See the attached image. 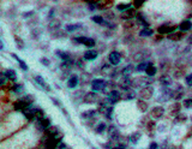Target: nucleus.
Returning a JSON list of instances; mask_svg holds the SVG:
<instances>
[{
  "label": "nucleus",
  "instance_id": "1",
  "mask_svg": "<svg viewBox=\"0 0 192 149\" xmlns=\"http://www.w3.org/2000/svg\"><path fill=\"white\" fill-rule=\"evenodd\" d=\"M153 94H154V89H153V87H150V85H145V87H143L141 89V91H139V96H141L143 100L150 99V97L153 96Z\"/></svg>",
  "mask_w": 192,
  "mask_h": 149
},
{
  "label": "nucleus",
  "instance_id": "2",
  "mask_svg": "<svg viewBox=\"0 0 192 149\" xmlns=\"http://www.w3.org/2000/svg\"><path fill=\"white\" fill-rule=\"evenodd\" d=\"M106 85H107V83L104 82L103 79H101V78L94 79V81L91 82V88H92V90H95V91H101V90H103L104 88H106Z\"/></svg>",
  "mask_w": 192,
  "mask_h": 149
},
{
  "label": "nucleus",
  "instance_id": "3",
  "mask_svg": "<svg viewBox=\"0 0 192 149\" xmlns=\"http://www.w3.org/2000/svg\"><path fill=\"white\" fill-rule=\"evenodd\" d=\"M119 97H120V93H119L118 90H110L109 93H108L106 102H107V104L113 105V104H115V102H118Z\"/></svg>",
  "mask_w": 192,
  "mask_h": 149
},
{
  "label": "nucleus",
  "instance_id": "4",
  "mask_svg": "<svg viewBox=\"0 0 192 149\" xmlns=\"http://www.w3.org/2000/svg\"><path fill=\"white\" fill-rule=\"evenodd\" d=\"M37 128L40 130H48L50 128V119L49 118H41V119H39V122H37Z\"/></svg>",
  "mask_w": 192,
  "mask_h": 149
},
{
  "label": "nucleus",
  "instance_id": "5",
  "mask_svg": "<svg viewBox=\"0 0 192 149\" xmlns=\"http://www.w3.org/2000/svg\"><path fill=\"white\" fill-rule=\"evenodd\" d=\"M108 59H109V63L112 65H118L119 63L121 61V55L118 52H112V53L109 54Z\"/></svg>",
  "mask_w": 192,
  "mask_h": 149
},
{
  "label": "nucleus",
  "instance_id": "6",
  "mask_svg": "<svg viewBox=\"0 0 192 149\" xmlns=\"http://www.w3.org/2000/svg\"><path fill=\"white\" fill-rule=\"evenodd\" d=\"M163 113H165L163 107L157 106V107H154V108H153V111H151V117L159 119V118H161L162 116H163Z\"/></svg>",
  "mask_w": 192,
  "mask_h": 149
},
{
  "label": "nucleus",
  "instance_id": "7",
  "mask_svg": "<svg viewBox=\"0 0 192 149\" xmlns=\"http://www.w3.org/2000/svg\"><path fill=\"white\" fill-rule=\"evenodd\" d=\"M11 55H12V58H13V59H16V61H17V63H18V65H19V67L22 69V70H23V71H28V65H27V63H25L24 60H23L22 58H19V57H18V55H17L16 53H12V54H11Z\"/></svg>",
  "mask_w": 192,
  "mask_h": 149
},
{
  "label": "nucleus",
  "instance_id": "8",
  "mask_svg": "<svg viewBox=\"0 0 192 149\" xmlns=\"http://www.w3.org/2000/svg\"><path fill=\"white\" fill-rule=\"evenodd\" d=\"M177 29V25H161L159 28V33L160 34H169Z\"/></svg>",
  "mask_w": 192,
  "mask_h": 149
},
{
  "label": "nucleus",
  "instance_id": "9",
  "mask_svg": "<svg viewBox=\"0 0 192 149\" xmlns=\"http://www.w3.org/2000/svg\"><path fill=\"white\" fill-rule=\"evenodd\" d=\"M97 52L94 49H89V51H86V52L84 53V59L85 60H94L97 58Z\"/></svg>",
  "mask_w": 192,
  "mask_h": 149
},
{
  "label": "nucleus",
  "instance_id": "10",
  "mask_svg": "<svg viewBox=\"0 0 192 149\" xmlns=\"http://www.w3.org/2000/svg\"><path fill=\"white\" fill-rule=\"evenodd\" d=\"M4 76L6 77V79H11V81H16L17 79V73H16L15 70H12V69H9V70L5 71Z\"/></svg>",
  "mask_w": 192,
  "mask_h": 149
},
{
  "label": "nucleus",
  "instance_id": "11",
  "mask_svg": "<svg viewBox=\"0 0 192 149\" xmlns=\"http://www.w3.org/2000/svg\"><path fill=\"white\" fill-rule=\"evenodd\" d=\"M78 82H79V79H78V77L77 76H71L68 78V81H67V87L68 88H71V89H73V88H76L77 87V84H78Z\"/></svg>",
  "mask_w": 192,
  "mask_h": 149
},
{
  "label": "nucleus",
  "instance_id": "12",
  "mask_svg": "<svg viewBox=\"0 0 192 149\" xmlns=\"http://www.w3.org/2000/svg\"><path fill=\"white\" fill-rule=\"evenodd\" d=\"M131 83H132V82H131V78H130L129 76H125V77L120 81V87L123 88L124 90H127V89H129V87L131 85Z\"/></svg>",
  "mask_w": 192,
  "mask_h": 149
},
{
  "label": "nucleus",
  "instance_id": "13",
  "mask_svg": "<svg viewBox=\"0 0 192 149\" xmlns=\"http://www.w3.org/2000/svg\"><path fill=\"white\" fill-rule=\"evenodd\" d=\"M35 81H36V83L40 85V87H42L45 90H49V85L45 82L42 76H35Z\"/></svg>",
  "mask_w": 192,
  "mask_h": 149
},
{
  "label": "nucleus",
  "instance_id": "14",
  "mask_svg": "<svg viewBox=\"0 0 192 149\" xmlns=\"http://www.w3.org/2000/svg\"><path fill=\"white\" fill-rule=\"evenodd\" d=\"M192 28V22L191 21H183L179 25V29L181 31H187Z\"/></svg>",
  "mask_w": 192,
  "mask_h": 149
},
{
  "label": "nucleus",
  "instance_id": "15",
  "mask_svg": "<svg viewBox=\"0 0 192 149\" xmlns=\"http://www.w3.org/2000/svg\"><path fill=\"white\" fill-rule=\"evenodd\" d=\"M84 101L86 104H92V102H96L97 101V95L95 93H88L84 97Z\"/></svg>",
  "mask_w": 192,
  "mask_h": 149
},
{
  "label": "nucleus",
  "instance_id": "16",
  "mask_svg": "<svg viewBox=\"0 0 192 149\" xmlns=\"http://www.w3.org/2000/svg\"><path fill=\"white\" fill-rule=\"evenodd\" d=\"M96 116V111L94 110H89V111H85L82 113V118L83 119H88V118H94Z\"/></svg>",
  "mask_w": 192,
  "mask_h": 149
},
{
  "label": "nucleus",
  "instance_id": "17",
  "mask_svg": "<svg viewBox=\"0 0 192 149\" xmlns=\"http://www.w3.org/2000/svg\"><path fill=\"white\" fill-rule=\"evenodd\" d=\"M79 28H82V24H67L65 27V29L68 33H72V31H76L77 29H79Z\"/></svg>",
  "mask_w": 192,
  "mask_h": 149
},
{
  "label": "nucleus",
  "instance_id": "18",
  "mask_svg": "<svg viewBox=\"0 0 192 149\" xmlns=\"http://www.w3.org/2000/svg\"><path fill=\"white\" fill-rule=\"evenodd\" d=\"M141 140V134L139 132H133L131 136H130V141L133 143V144H137V142Z\"/></svg>",
  "mask_w": 192,
  "mask_h": 149
},
{
  "label": "nucleus",
  "instance_id": "19",
  "mask_svg": "<svg viewBox=\"0 0 192 149\" xmlns=\"http://www.w3.org/2000/svg\"><path fill=\"white\" fill-rule=\"evenodd\" d=\"M92 22L94 23H96V24H106V22H104V19H103V17L102 16H94L92 17Z\"/></svg>",
  "mask_w": 192,
  "mask_h": 149
},
{
  "label": "nucleus",
  "instance_id": "20",
  "mask_svg": "<svg viewBox=\"0 0 192 149\" xmlns=\"http://www.w3.org/2000/svg\"><path fill=\"white\" fill-rule=\"evenodd\" d=\"M149 66V63H141V64L137 65V71L138 72H143V71H147V69Z\"/></svg>",
  "mask_w": 192,
  "mask_h": 149
},
{
  "label": "nucleus",
  "instance_id": "21",
  "mask_svg": "<svg viewBox=\"0 0 192 149\" xmlns=\"http://www.w3.org/2000/svg\"><path fill=\"white\" fill-rule=\"evenodd\" d=\"M136 15V11L135 10H133V9H129V10H127L126 11V12L123 15V18H127V19H129V18H131V17H133V16H135Z\"/></svg>",
  "mask_w": 192,
  "mask_h": 149
},
{
  "label": "nucleus",
  "instance_id": "22",
  "mask_svg": "<svg viewBox=\"0 0 192 149\" xmlns=\"http://www.w3.org/2000/svg\"><path fill=\"white\" fill-rule=\"evenodd\" d=\"M147 74L148 76H150V77H153L154 74L156 73V67L154 66V65H151V64H149V66H148V69H147Z\"/></svg>",
  "mask_w": 192,
  "mask_h": 149
},
{
  "label": "nucleus",
  "instance_id": "23",
  "mask_svg": "<svg viewBox=\"0 0 192 149\" xmlns=\"http://www.w3.org/2000/svg\"><path fill=\"white\" fill-rule=\"evenodd\" d=\"M55 54L58 57H60V58L64 60V61H70V55L67 53H64V52H60V51H56Z\"/></svg>",
  "mask_w": 192,
  "mask_h": 149
},
{
  "label": "nucleus",
  "instance_id": "24",
  "mask_svg": "<svg viewBox=\"0 0 192 149\" xmlns=\"http://www.w3.org/2000/svg\"><path fill=\"white\" fill-rule=\"evenodd\" d=\"M104 130H106V124H104V123L97 124V125H96V128H95V131H96L97 134H102Z\"/></svg>",
  "mask_w": 192,
  "mask_h": 149
},
{
  "label": "nucleus",
  "instance_id": "25",
  "mask_svg": "<svg viewBox=\"0 0 192 149\" xmlns=\"http://www.w3.org/2000/svg\"><path fill=\"white\" fill-rule=\"evenodd\" d=\"M13 91V93H17V94H19V93H22L23 90H24V87H23L22 84H15L13 87H12V89H11Z\"/></svg>",
  "mask_w": 192,
  "mask_h": 149
},
{
  "label": "nucleus",
  "instance_id": "26",
  "mask_svg": "<svg viewBox=\"0 0 192 149\" xmlns=\"http://www.w3.org/2000/svg\"><path fill=\"white\" fill-rule=\"evenodd\" d=\"M139 35L141 36H150V35H153V30L149 29V28H144L143 30L139 31Z\"/></svg>",
  "mask_w": 192,
  "mask_h": 149
},
{
  "label": "nucleus",
  "instance_id": "27",
  "mask_svg": "<svg viewBox=\"0 0 192 149\" xmlns=\"http://www.w3.org/2000/svg\"><path fill=\"white\" fill-rule=\"evenodd\" d=\"M131 7L130 4H118L117 5V10L118 11H127Z\"/></svg>",
  "mask_w": 192,
  "mask_h": 149
},
{
  "label": "nucleus",
  "instance_id": "28",
  "mask_svg": "<svg viewBox=\"0 0 192 149\" xmlns=\"http://www.w3.org/2000/svg\"><path fill=\"white\" fill-rule=\"evenodd\" d=\"M160 82L162 83V85H169L171 84V79L168 76H162L161 79H160Z\"/></svg>",
  "mask_w": 192,
  "mask_h": 149
},
{
  "label": "nucleus",
  "instance_id": "29",
  "mask_svg": "<svg viewBox=\"0 0 192 149\" xmlns=\"http://www.w3.org/2000/svg\"><path fill=\"white\" fill-rule=\"evenodd\" d=\"M84 46H86V47H94L95 46V41L92 39H89V37H86V41H85V43H84Z\"/></svg>",
  "mask_w": 192,
  "mask_h": 149
},
{
  "label": "nucleus",
  "instance_id": "30",
  "mask_svg": "<svg viewBox=\"0 0 192 149\" xmlns=\"http://www.w3.org/2000/svg\"><path fill=\"white\" fill-rule=\"evenodd\" d=\"M184 107H186V108H192V97L184 100Z\"/></svg>",
  "mask_w": 192,
  "mask_h": 149
},
{
  "label": "nucleus",
  "instance_id": "31",
  "mask_svg": "<svg viewBox=\"0 0 192 149\" xmlns=\"http://www.w3.org/2000/svg\"><path fill=\"white\" fill-rule=\"evenodd\" d=\"M131 72H132V65H127V66H125V67H124L123 73L125 74V76H126V74H130Z\"/></svg>",
  "mask_w": 192,
  "mask_h": 149
},
{
  "label": "nucleus",
  "instance_id": "32",
  "mask_svg": "<svg viewBox=\"0 0 192 149\" xmlns=\"http://www.w3.org/2000/svg\"><path fill=\"white\" fill-rule=\"evenodd\" d=\"M185 82H186V84H187V85L192 87V73H191V74H189V76L185 78Z\"/></svg>",
  "mask_w": 192,
  "mask_h": 149
},
{
  "label": "nucleus",
  "instance_id": "33",
  "mask_svg": "<svg viewBox=\"0 0 192 149\" xmlns=\"http://www.w3.org/2000/svg\"><path fill=\"white\" fill-rule=\"evenodd\" d=\"M138 105H139V106H142V107H141V111H142V112L147 111V107H148V106H147V104H145V102H143V101H138Z\"/></svg>",
  "mask_w": 192,
  "mask_h": 149
},
{
  "label": "nucleus",
  "instance_id": "34",
  "mask_svg": "<svg viewBox=\"0 0 192 149\" xmlns=\"http://www.w3.org/2000/svg\"><path fill=\"white\" fill-rule=\"evenodd\" d=\"M125 99H126V100H132V99H135V93L130 91L129 94H126V95H125Z\"/></svg>",
  "mask_w": 192,
  "mask_h": 149
},
{
  "label": "nucleus",
  "instance_id": "35",
  "mask_svg": "<svg viewBox=\"0 0 192 149\" xmlns=\"http://www.w3.org/2000/svg\"><path fill=\"white\" fill-rule=\"evenodd\" d=\"M40 61H41V64H43L45 66H49V64H50V61H49L47 58H42Z\"/></svg>",
  "mask_w": 192,
  "mask_h": 149
},
{
  "label": "nucleus",
  "instance_id": "36",
  "mask_svg": "<svg viewBox=\"0 0 192 149\" xmlns=\"http://www.w3.org/2000/svg\"><path fill=\"white\" fill-rule=\"evenodd\" d=\"M6 82V77L4 76V73H0V85H4Z\"/></svg>",
  "mask_w": 192,
  "mask_h": 149
},
{
  "label": "nucleus",
  "instance_id": "37",
  "mask_svg": "<svg viewBox=\"0 0 192 149\" xmlns=\"http://www.w3.org/2000/svg\"><path fill=\"white\" fill-rule=\"evenodd\" d=\"M16 43H17V46H18V47L21 46V48L24 47V43H23V42H22V40H21V39H18V37L16 39Z\"/></svg>",
  "mask_w": 192,
  "mask_h": 149
},
{
  "label": "nucleus",
  "instance_id": "38",
  "mask_svg": "<svg viewBox=\"0 0 192 149\" xmlns=\"http://www.w3.org/2000/svg\"><path fill=\"white\" fill-rule=\"evenodd\" d=\"M157 148H159V144H157V143H155V142H153L149 146V149H157Z\"/></svg>",
  "mask_w": 192,
  "mask_h": 149
},
{
  "label": "nucleus",
  "instance_id": "39",
  "mask_svg": "<svg viewBox=\"0 0 192 149\" xmlns=\"http://www.w3.org/2000/svg\"><path fill=\"white\" fill-rule=\"evenodd\" d=\"M58 148H59V149H65V148H67V146L65 144V143L60 142V143H59V146H58Z\"/></svg>",
  "mask_w": 192,
  "mask_h": 149
},
{
  "label": "nucleus",
  "instance_id": "40",
  "mask_svg": "<svg viewBox=\"0 0 192 149\" xmlns=\"http://www.w3.org/2000/svg\"><path fill=\"white\" fill-rule=\"evenodd\" d=\"M112 149H126V146H125V144H119V146L114 147V148H112Z\"/></svg>",
  "mask_w": 192,
  "mask_h": 149
},
{
  "label": "nucleus",
  "instance_id": "41",
  "mask_svg": "<svg viewBox=\"0 0 192 149\" xmlns=\"http://www.w3.org/2000/svg\"><path fill=\"white\" fill-rule=\"evenodd\" d=\"M135 5L138 7V6H141V5H143V0H138V1H135Z\"/></svg>",
  "mask_w": 192,
  "mask_h": 149
},
{
  "label": "nucleus",
  "instance_id": "42",
  "mask_svg": "<svg viewBox=\"0 0 192 149\" xmlns=\"http://www.w3.org/2000/svg\"><path fill=\"white\" fill-rule=\"evenodd\" d=\"M4 47H5V46H4L3 41H1V40H0V51H3V49H4Z\"/></svg>",
  "mask_w": 192,
  "mask_h": 149
},
{
  "label": "nucleus",
  "instance_id": "43",
  "mask_svg": "<svg viewBox=\"0 0 192 149\" xmlns=\"http://www.w3.org/2000/svg\"><path fill=\"white\" fill-rule=\"evenodd\" d=\"M187 42H189V45H192V35H191V36H189Z\"/></svg>",
  "mask_w": 192,
  "mask_h": 149
},
{
  "label": "nucleus",
  "instance_id": "44",
  "mask_svg": "<svg viewBox=\"0 0 192 149\" xmlns=\"http://www.w3.org/2000/svg\"><path fill=\"white\" fill-rule=\"evenodd\" d=\"M65 149H71V148H68V147H67V148H65Z\"/></svg>",
  "mask_w": 192,
  "mask_h": 149
}]
</instances>
